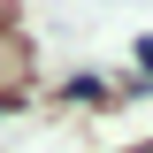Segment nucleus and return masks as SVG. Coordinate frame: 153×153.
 Returning a JSON list of instances; mask_svg holds the SVG:
<instances>
[{
  "label": "nucleus",
  "mask_w": 153,
  "mask_h": 153,
  "mask_svg": "<svg viewBox=\"0 0 153 153\" xmlns=\"http://www.w3.org/2000/svg\"><path fill=\"white\" fill-rule=\"evenodd\" d=\"M138 61H146V76H153V38H146V46H138Z\"/></svg>",
  "instance_id": "1"
}]
</instances>
